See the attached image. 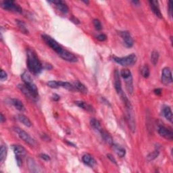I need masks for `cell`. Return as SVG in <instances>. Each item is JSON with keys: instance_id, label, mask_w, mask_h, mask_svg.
Wrapping results in <instances>:
<instances>
[{"instance_id": "74e56055", "label": "cell", "mask_w": 173, "mask_h": 173, "mask_svg": "<svg viewBox=\"0 0 173 173\" xmlns=\"http://www.w3.org/2000/svg\"><path fill=\"white\" fill-rule=\"evenodd\" d=\"M107 158H108V159H109V160H110L112 162L114 163V164H117L116 160V159H115L114 158V156H113L112 154H107Z\"/></svg>"}, {"instance_id": "3957f363", "label": "cell", "mask_w": 173, "mask_h": 173, "mask_svg": "<svg viewBox=\"0 0 173 173\" xmlns=\"http://www.w3.org/2000/svg\"><path fill=\"white\" fill-rule=\"evenodd\" d=\"M113 59L114 62L123 66H132L137 62V56L134 54H130L125 57H121V58L114 56Z\"/></svg>"}, {"instance_id": "ba28073f", "label": "cell", "mask_w": 173, "mask_h": 173, "mask_svg": "<svg viewBox=\"0 0 173 173\" xmlns=\"http://www.w3.org/2000/svg\"><path fill=\"white\" fill-rule=\"evenodd\" d=\"M162 82L163 84H169L172 82V76L171 70L168 67L163 68L162 72Z\"/></svg>"}, {"instance_id": "ee69618b", "label": "cell", "mask_w": 173, "mask_h": 173, "mask_svg": "<svg viewBox=\"0 0 173 173\" xmlns=\"http://www.w3.org/2000/svg\"><path fill=\"white\" fill-rule=\"evenodd\" d=\"M53 99H54V101H58V100L60 99V96L57 95V94H54V96H53Z\"/></svg>"}, {"instance_id": "ab89813d", "label": "cell", "mask_w": 173, "mask_h": 173, "mask_svg": "<svg viewBox=\"0 0 173 173\" xmlns=\"http://www.w3.org/2000/svg\"><path fill=\"white\" fill-rule=\"evenodd\" d=\"M16 160L18 166L19 167H20L22 166V160L21 157L16 156Z\"/></svg>"}, {"instance_id": "2e32d148", "label": "cell", "mask_w": 173, "mask_h": 173, "mask_svg": "<svg viewBox=\"0 0 173 173\" xmlns=\"http://www.w3.org/2000/svg\"><path fill=\"white\" fill-rule=\"evenodd\" d=\"M12 149L16 156H18L20 157H23L26 156L27 150L25 149V147L21 146V145H12Z\"/></svg>"}, {"instance_id": "9a60e30c", "label": "cell", "mask_w": 173, "mask_h": 173, "mask_svg": "<svg viewBox=\"0 0 173 173\" xmlns=\"http://www.w3.org/2000/svg\"><path fill=\"white\" fill-rule=\"evenodd\" d=\"M82 162H84V164L87 165L90 167H93L96 164V161L93 157L89 154H84L82 158Z\"/></svg>"}, {"instance_id": "4316f807", "label": "cell", "mask_w": 173, "mask_h": 173, "mask_svg": "<svg viewBox=\"0 0 173 173\" xmlns=\"http://www.w3.org/2000/svg\"><path fill=\"white\" fill-rule=\"evenodd\" d=\"M28 164H29V169H30V170L31 171V172H39L38 168H37L36 163H35V162L34 160H33V159L29 158V160H28Z\"/></svg>"}, {"instance_id": "4fadbf2b", "label": "cell", "mask_w": 173, "mask_h": 173, "mask_svg": "<svg viewBox=\"0 0 173 173\" xmlns=\"http://www.w3.org/2000/svg\"><path fill=\"white\" fill-rule=\"evenodd\" d=\"M149 4L153 12L157 17L159 18H162V14L161 13L160 7H159V3L158 1H149Z\"/></svg>"}, {"instance_id": "ffe728a7", "label": "cell", "mask_w": 173, "mask_h": 173, "mask_svg": "<svg viewBox=\"0 0 173 173\" xmlns=\"http://www.w3.org/2000/svg\"><path fill=\"white\" fill-rule=\"evenodd\" d=\"M112 147H113V149L116 152V154L119 157L123 158V157L125 156L126 151L123 147L120 146V145H119L114 144V143L112 144Z\"/></svg>"}, {"instance_id": "603a6c76", "label": "cell", "mask_w": 173, "mask_h": 173, "mask_svg": "<svg viewBox=\"0 0 173 173\" xmlns=\"http://www.w3.org/2000/svg\"><path fill=\"white\" fill-rule=\"evenodd\" d=\"M74 88H76L78 91L81 92L82 93H87L88 89L86 87L85 85H84L83 84L79 81H76L74 82Z\"/></svg>"}, {"instance_id": "7dc6e473", "label": "cell", "mask_w": 173, "mask_h": 173, "mask_svg": "<svg viewBox=\"0 0 173 173\" xmlns=\"http://www.w3.org/2000/svg\"><path fill=\"white\" fill-rule=\"evenodd\" d=\"M131 2H132L133 4H135V5H139V3H140V2H139V1H132Z\"/></svg>"}, {"instance_id": "7a4b0ae2", "label": "cell", "mask_w": 173, "mask_h": 173, "mask_svg": "<svg viewBox=\"0 0 173 173\" xmlns=\"http://www.w3.org/2000/svg\"><path fill=\"white\" fill-rule=\"evenodd\" d=\"M21 78L23 81H24L25 85H26L27 87H28V89L32 92L33 95L36 97V98L38 97V89H37L36 84L33 82L30 74L27 72H25L24 73L21 75Z\"/></svg>"}, {"instance_id": "7c38bea8", "label": "cell", "mask_w": 173, "mask_h": 173, "mask_svg": "<svg viewBox=\"0 0 173 173\" xmlns=\"http://www.w3.org/2000/svg\"><path fill=\"white\" fill-rule=\"evenodd\" d=\"M18 89L22 91V93L24 94L27 97H28L29 99H30L31 100H35L37 99L36 97L33 95L32 92L28 89V87H27L25 84H20L18 85Z\"/></svg>"}, {"instance_id": "484cf974", "label": "cell", "mask_w": 173, "mask_h": 173, "mask_svg": "<svg viewBox=\"0 0 173 173\" xmlns=\"http://www.w3.org/2000/svg\"><path fill=\"white\" fill-rule=\"evenodd\" d=\"M7 147L4 145H1L0 148V162L3 163L7 156Z\"/></svg>"}, {"instance_id": "5bb4252c", "label": "cell", "mask_w": 173, "mask_h": 173, "mask_svg": "<svg viewBox=\"0 0 173 173\" xmlns=\"http://www.w3.org/2000/svg\"><path fill=\"white\" fill-rule=\"evenodd\" d=\"M114 87L117 93L121 94L122 91V83L120 78V74L118 70H115L114 72Z\"/></svg>"}, {"instance_id": "e575fe53", "label": "cell", "mask_w": 173, "mask_h": 173, "mask_svg": "<svg viewBox=\"0 0 173 173\" xmlns=\"http://www.w3.org/2000/svg\"><path fill=\"white\" fill-rule=\"evenodd\" d=\"M48 85L52 89H57L59 87L58 80H50L48 82Z\"/></svg>"}, {"instance_id": "30bf717a", "label": "cell", "mask_w": 173, "mask_h": 173, "mask_svg": "<svg viewBox=\"0 0 173 173\" xmlns=\"http://www.w3.org/2000/svg\"><path fill=\"white\" fill-rule=\"evenodd\" d=\"M158 133L161 137H164V138L168 139V140L172 141L173 139V133L170 130L167 129L166 127H164V126H160L158 128Z\"/></svg>"}, {"instance_id": "83f0119b", "label": "cell", "mask_w": 173, "mask_h": 173, "mask_svg": "<svg viewBox=\"0 0 173 173\" xmlns=\"http://www.w3.org/2000/svg\"><path fill=\"white\" fill-rule=\"evenodd\" d=\"M159 57H160V55H159V53L156 51H153L152 53L151 54V62L154 65H156L157 63L158 62L159 60Z\"/></svg>"}, {"instance_id": "8fae6325", "label": "cell", "mask_w": 173, "mask_h": 173, "mask_svg": "<svg viewBox=\"0 0 173 173\" xmlns=\"http://www.w3.org/2000/svg\"><path fill=\"white\" fill-rule=\"evenodd\" d=\"M49 3H54V4L56 5L57 9H58L59 11H60L61 12L64 14L68 13V11H69V8H68V5H66V3L63 2L62 1H61V0H58V1H50Z\"/></svg>"}, {"instance_id": "836d02e7", "label": "cell", "mask_w": 173, "mask_h": 173, "mask_svg": "<svg viewBox=\"0 0 173 173\" xmlns=\"http://www.w3.org/2000/svg\"><path fill=\"white\" fill-rule=\"evenodd\" d=\"M93 23L94 27H95L96 30H97V31L101 30L102 25H101V22H100L99 20H98V19H94Z\"/></svg>"}, {"instance_id": "f546056e", "label": "cell", "mask_w": 173, "mask_h": 173, "mask_svg": "<svg viewBox=\"0 0 173 173\" xmlns=\"http://www.w3.org/2000/svg\"><path fill=\"white\" fill-rule=\"evenodd\" d=\"M160 154V152H159L158 150H154L152 152L149 153V154L147 156V160L148 161H152L155 160V159L158 158V156Z\"/></svg>"}, {"instance_id": "d4e9b609", "label": "cell", "mask_w": 173, "mask_h": 173, "mask_svg": "<svg viewBox=\"0 0 173 173\" xmlns=\"http://www.w3.org/2000/svg\"><path fill=\"white\" fill-rule=\"evenodd\" d=\"M126 80V86H127V89L129 93H132L133 91V77H131L125 79Z\"/></svg>"}, {"instance_id": "52a82bcc", "label": "cell", "mask_w": 173, "mask_h": 173, "mask_svg": "<svg viewBox=\"0 0 173 173\" xmlns=\"http://www.w3.org/2000/svg\"><path fill=\"white\" fill-rule=\"evenodd\" d=\"M58 56L62 58L63 60L68 61L69 62H77V58L72 54V53L68 52V51L62 49L60 52L58 54Z\"/></svg>"}, {"instance_id": "4dcf8cb0", "label": "cell", "mask_w": 173, "mask_h": 173, "mask_svg": "<svg viewBox=\"0 0 173 173\" xmlns=\"http://www.w3.org/2000/svg\"><path fill=\"white\" fill-rule=\"evenodd\" d=\"M121 75L124 79H127V78L132 76V74H131V72L129 69L125 68V69H123L121 71Z\"/></svg>"}, {"instance_id": "9c48e42d", "label": "cell", "mask_w": 173, "mask_h": 173, "mask_svg": "<svg viewBox=\"0 0 173 173\" xmlns=\"http://www.w3.org/2000/svg\"><path fill=\"white\" fill-rule=\"evenodd\" d=\"M121 36L123 39L124 43L127 48H132L134 45V41L131 37V34L128 31H122L121 32Z\"/></svg>"}, {"instance_id": "b9f144b4", "label": "cell", "mask_w": 173, "mask_h": 173, "mask_svg": "<svg viewBox=\"0 0 173 173\" xmlns=\"http://www.w3.org/2000/svg\"><path fill=\"white\" fill-rule=\"evenodd\" d=\"M42 139H43V140L45 141H50L51 140V139L50 138V137L48 136V135H46V134H43L42 135Z\"/></svg>"}, {"instance_id": "f6af8a7d", "label": "cell", "mask_w": 173, "mask_h": 173, "mask_svg": "<svg viewBox=\"0 0 173 173\" xmlns=\"http://www.w3.org/2000/svg\"><path fill=\"white\" fill-rule=\"evenodd\" d=\"M5 121V118L4 117V116L3 115V114H1V123H3Z\"/></svg>"}, {"instance_id": "f35d334b", "label": "cell", "mask_w": 173, "mask_h": 173, "mask_svg": "<svg viewBox=\"0 0 173 173\" xmlns=\"http://www.w3.org/2000/svg\"><path fill=\"white\" fill-rule=\"evenodd\" d=\"M40 158L41 159H43V160H46V161L50 160V157L48 155H47L46 154H40Z\"/></svg>"}, {"instance_id": "5b68a950", "label": "cell", "mask_w": 173, "mask_h": 173, "mask_svg": "<svg viewBox=\"0 0 173 173\" xmlns=\"http://www.w3.org/2000/svg\"><path fill=\"white\" fill-rule=\"evenodd\" d=\"M14 129L17 133V134L18 135L20 138L22 139L25 143H28L29 145H31V146H34L35 145V141L27 132H25V131L18 127H14Z\"/></svg>"}, {"instance_id": "1f68e13d", "label": "cell", "mask_w": 173, "mask_h": 173, "mask_svg": "<svg viewBox=\"0 0 173 173\" xmlns=\"http://www.w3.org/2000/svg\"><path fill=\"white\" fill-rule=\"evenodd\" d=\"M141 74L142 76L144 78H148L149 74H150V72H149V68L147 65H145L141 69Z\"/></svg>"}, {"instance_id": "f1b7e54d", "label": "cell", "mask_w": 173, "mask_h": 173, "mask_svg": "<svg viewBox=\"0 0 173 173\" xmlns=\"http://www.w3.org/2000/svg\"><path fill=\"white\" fill-rule=\"evenodd\" d=\"M58 85L59 87H60V86H62V87H64L65 89H68V90H74V86L72 85L71 84L69 83V82H64V81H58Z\"/></svg>"}, {"instance_id": "e0dca14e", "label": "cell", "mask_w": 173, "mask_h": 173, "mask_svg": "<svg viewBox=\"0 0 173 173\" xmlns=\"http://www.w3.org/2000/svg\"><path fill=\"white\" fill-rule=\"evenodd\" d=\"M74 103H75L76 106H78V107L80 108H82V109L84 110L91 112L94 111L93 108L92 107L91 105H89V104H88L87 103H86V102L83 101H76Z\"/></svg>"}, {"instance_id": "ac0fdd59", "label": "cell", "mask_w": 173, "mask_h": 173, "mask_svg": "<svg viewBox=\"0 0 173 173\" xmlns=\"http://www.w3.org/2000/svg\"><path fill=\"white\" fill-rule=\"evenodd\" d=\"M100 134H101V137L102 139H104V141H105V142L109 143V144L110 145H112L113 144V139L112 137V136L110 135L108 133L107 131H106L105 130H104L103 129H101V131H100Z\"/></svg>"}, {"instance_id": "60d3db41", "label": "cell", "mask_w": 173, "mask_h": 173, "mask_svg": "<svg viewBox=\"0 0 173 173\" xmlns=\"http://www.w3.org/2000/svg\"><path fill=\"white\" fill-rule=\"evenodd\" d=\"M172 2L171 1H170L168 2V10H169V13H170V16H172Z\"/></svg>"}, {"instance_id": "7402d4cb", "label": "cell", "mask_w": 173, "mask_h": 173, "mask_svg": "<svg viewBox=\"0 0 173 173\" xmlns=\"http://www.w3.org/2000/svg\"><path fill=\"white\" fill-rule=\"evenodd\" d=\"M11 101H12V105L14 106L18 110L22 112L25 110L24 104H22V102L20 100H19L18 99H15L14 98V99H12Z\"/></svg>"}, {"instance_id": "c3c4849f", "label": "cell", "mask_w": 173, "mask_h": 173, "mask_svg": "<svg viewBox=\"0 0 173 173\" xmlns=\"http://www.w3.org/2000/svg\"><path fill=\"white\" fill-rule=\"evenodd\" d=\"M83 2H84V3H85L86 4H89V1H83Z\"/></svg>"}, {"instance_id": "7bdbcfd3", "label": "cell", "mask_w": 173, "mask_h": 173, "mask_svg": "<svg viewBox=\"0 0 173 173\" xmlns=\"http://www.w3.org/2000/svg\"><path fill=\"white\" fill-rule=\"evenodd\" d=\"M154 93L157 95H160L162 93V90L160 89H156L154 90Z\"/></svg>"}, {"instance_id": "d6986e66", "label": "cell", "mask_w": 173, "mask_h": 173, "mask_svg": "<svg viewBox=\"0 0 173 173\" xmlns=\"http://www.w3.org/2000/svg\"><path fill=\"white\" fill-rule=\"evenodd\" d=\"M17 119L22 124H23V125L27 127H31V126H32V123H31V121L29 119L28 117L26 116L23 114H18L17 116Z\"/></svg>"}, {"instance_id": "8992f818", "label": "cell", "mask_w": 173, "mask_h": 173, "mask_svg": "<svg viewBox=\"0 0 173 173\" xmlns=\"http://www.w3.org/2000/svg\"><path fill=\"white\" fill-rule=\"evenodd\" d=\"M1 6H2L3 8L7 10L13 11L17 13H22V9L18 5L16 4L13 1H3Z\"/></svg>"}, {"instance_id": "cb8c5ba5", "label": "cell", "mask_w": 173, "mask_h": 173, "mask_svg": "<svg viewBox=\"0 0 173 173\" xmlns=\"http://www.w3.org/2000/svg\"><path fill=\"white\" fill-rule=\"evenodd\" d=\"M90 124H91V126L95 131H98V132H100L101 131L102 128L101 127V124H100L99 121H97V119H91V121H90Z\"/></svg>"}, {"instance_id": "d590c367", "label": "cell", "mask_w": 173, "mask_h": 173, "mask_svg": "<svg viewBox=\"0 0 173 173\" xmlns=\"http://www.w3.org/2000/svg\"><path fill=\"white\" fill-rule=\"evenodd\" d=\"M0 78H1V81H4L7 80V74L3 70H1V75H0Z\"/></svg>"}, {"instance_id": "6da1fadb", "label": "cell", "mask_w": 173, "mask_h": 173, "mask_svg": "<svg viewBox=\"0 0 173 173\" xmlns=\"http://www.w3.org/2000/svg\"><path fill=\"white\" fill-rule=\"evenodd\" d=\"M27 66L32 73L35 74H39L42 71L43 66L39 61L36 54L31 50L27 51Z\"/></svg>"}, {"instance_id": "8d00e7d4", "label": "cell", "mask_w": 173, "mask_h": 173, "mask_svg": "<svg viewBox=\"0 0 173 173\" xmlns=\"http://www.w3.org/2000/svg\"><path fill=\"white\" fill-rule=\"evenodd\" d=\"M97 39L99 41H104L107 39V36L105 34H100L97 37Z\"/></svg>"}, {"instance_id": "bcb514c9", "label": "cell", "mask_w": 173, "mask_h": 173, "mask_svg": "<svg viewBox=\"0 0 173 173\" xmlns=\"http://www.w3.org/2000/svg\"><path fill=\"white\" fill-rule=\"evenodd\" d=\"M71 20L73 22L76 23V24H79V21H78L76 18H74V17L72 18L71 19Z\"/></svg>"}, {"instance_id": "d6a6232c", "label": "cell", "mask_w": 173, "mask_h": 173, "mask_svg": "<svg viewBox=\"0 0 173 173\" xmlns=\"http://www.w3.org/2000/svg\"><path fill=\"white\" fill-rule=\"evenodd\" d=\"M16 22L18 26L19 29H20V31H22V32L24 33H28V30H27L26 27H25V23H23L22 22H21L20 20H16Z\"/></svg>"}, {"instance_id": "277c9868", "label": "cell", "mask_w": 173, "mask_h": 173, "mask_svg": "<svg viewBox=\"0 0 173 173\" xmlns=\"http://www.w3.org/2000/svg\"><path fill=\"white\" fill-rule=\"evenodd\" d=\"M42 39L44 41V42L46 43L50 48H52L53 50L55 51L58 54L63 49L55 39H54L52 37L49 36L48 35H43Z\"/></svg>"}, {"instance_id": "44dd1931", "label": "cell", "mask_w": 173, "mask_h": 173, "mask_svg": "<svg viewBox=\"0 0 173 173\" xmlns=\"http://www.w3.org/2000/svg\"><path fill=\"white\" fill-rule=\"evenodd\" d=\"M163 114H164V117L166 118L168 121H170V123H172V119H173L172 112L170 107L166 106V107L163 108Z\"/></svg>"}]
</instances>
